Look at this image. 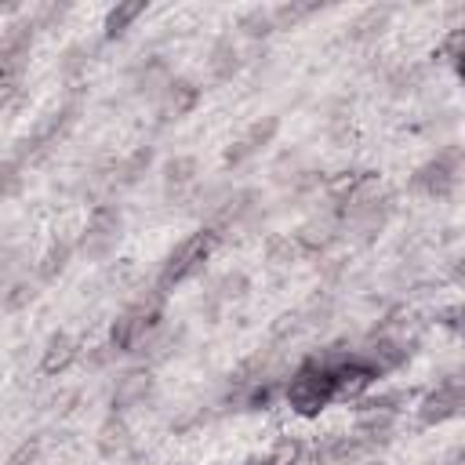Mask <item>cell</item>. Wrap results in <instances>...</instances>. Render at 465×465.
I'll use <instances>...</instances> for the list:
<instances>
[{
    "mask_svg": "<svg viewBox=\"0 0 465 465\" xmlns=\"http://www.w3.org/2000/svg\"><path fill=\"white\" fill-rule=\"evenodd\" d=\"M334 400H338V378H334V356L331 352L305 360L287 381V403L302 418H316Z\"/></svg>",
    "mask_w": 465,
    "mask_h": 465,
    "instance_id": "6da1fadb",
    "label": "cell"
},
{
    "mask_svg": "<svg viewBox=\"0 0 465 465\" xmlns=\"http://www.w3.org/2000/svg\"><path fill=\"white\" fill-rule=\"evenodd\" d=\"M461 411H465V381L447 378V381H440L436 389L425 392V400L418 407V418H421V425H443V421L458 418Z\"/></svg>",
    "mask_w": 465,
    "mask_h": 465,
    "instance_id": "5b68a950",
    "label": "cell"
},
{
    "mask_svg": "<svg viewBox=\"0 0 465 465\" xmlns=\"http://www.w3.org/2000/svg\"><path fill=\"white\" fill-rule=\"evenodd\" d=\"M443 54H447V62L454 65V73H458V76H465V33H454V36L447 40Z\"/></svg>",
    "mask_w": 465,
    "mask_h": 465,
    "instance_id": "8fae6325",
    "label": "cell"
},
{
    "mask_svg": "<svg viewBox=\"0 0 465 465\" xmlns=\"http://www.w3.org/2000/svg\"><path fill=\"white\" fill-rule=\"evenodd\" d=\"M465 156L458 149H443L440 156H432L429 163H421L414 171V189L425 196H447L458 185V171H461Z\"/></svg>",
    "mask_w": 465,
    "mask_h": 465,
    "instance_id": "277c9868",
    "label": "cell"
},
{
    "mask_svg": "<svg viewBox=\"0 0 465 465\" xmlns=\"http://www.w3.org/2000/svg\"><path fill=\"white\" fill-rule=\"evenodd\" d=\"M113 232H116V218H113L109 211H102V214L91 222V232H87L84 247H87L91 254H102V251L113 243Z\"/></svg>",
    "mask_w": 465,
    "mask_h": 465,
    "instance_id": "30bf717a",
    "label": "cell"
},
{
    "mask_svg": "<svg viewBox=\"0 0 465 465\" xmlns=\"http://www.w3.org/2000/svg\"><path fill=\"white\" fill-rule=\"evenodd\" d=\"M160 323V302L149 298V302H134L131 309H124L113 323V349L120 352H134Z\"/></svg>",
    "mask_w": 465,
    "mask_h": 465,
    "instance_id": "3957f363",
    "label": "cell"
},
{
    "mask_svg": "<svg viewBox=\"0 0 465 465\" xmlns=\"http://www.w3.org/2000/svg\"><path fill=\"white\" fill-rule=\"evenodd\" d=\"M272 134H276V120H272V116H265V120L251 124V127H247V134H243V138H236V145L229 149V163L247 160V156H251V153H258Z\"/></svg>",
    "mask_w": 465,
    "mask_h": 465,
    "instance_id": "8992f818",
    "label": "cell"
},
{
    "mask_svg": "<svg viewBox=\"0 0 465 465\" xmlns=\"http://www.w3.org/2000/svg\"><path fill=\"white\" fill-rule=\"evenodd\" d=\"M211 251H214V232L200 229V232L185 236V240L167 254V262H163V269H160V280H156V291L163 294V291L185 283L189 276H196V272L203 269V262L211 258Z\"/></svg>",
    "mask_w": 465,
    "mask_h": 465,
    "instance_id": "7a4b0ae2",
    "label": "cell"
},
{
    "mask_svg": "<svg viewBox=\"0 0 465 465\" xmlns=\"http://www.w3.org/2000/svg\"><path fill=\"white\" fill-rule=\"evenodd\" d=\"M193 105H196V87H193V84H185V80H174V84H167V91H163V102H160V113H163L167 120H178V116H185Z\"/></svg>",
    "mask_w": 465,
    "mask_h": 465,
    "instance_id": "52a82bcc",
    "label": "cell"
},
{
    "mask_svg": "<svg viewBox=\"0 0 465 465\" xmlns=\"http://www.w3.org/2000/svg\"><path fill=\"white\" fill-rule=\"evenodd\" d=\"M145 11V4L142 0H127V4H116L109 15H105V36H120V33H127V25L138 18Z\"/></svg>",
    "mask_w": 465,
    "mask_h": 465,
    "instance_id": "9c48e42d",
    "label": "cell"
},
{
    "mask_svg": "<svg viewBox=\"0 0 465 465\" xmlns=\"http://www.w3.org/2000/svg\"><path fill=\"white\" fill-rule=\"evenodd\" d=\"M458 276H465V254H461V262H458Z\"/></svg>",
    "mask_w": 465,
    "mask_h": 465,
    "instance_id": "4fadbf2b",
    "label": "cell"
},
{
    "mask_svg": "<svg viewBox=\"0 0 465 465\" xmlns=\"http://www.w3.org/2000/svg\"><path fill=\"white\" fill-rule=\"evenodd\" d=\"M73 356H76V349H73V338H65V334H54V338L47 341V349H44V360H40V371H44V374H54V371H65Z\"/></svg>",
    "mask_w": 465,
    "mask_h": 465,
    "instance_id": "ba28073f",
    "label": "cell"
},
{
    "mask_svg": "<svg viewBox=\"0 0 465 465\" xmlns=\"http://www.w3.org/2000/svg\"><path fill=\"white\" fill-rule=\"evenodd\" d=\"M440 323H443L447 331H454L458 338H465V305H458V309H447V312L440 316Z\"/></svg>",
    "mask_w": 465,
    "mask_h": 465,
    "instance_id": "7c38bea8",
    "label": "cell"
},
{
    "mask_svg": "<svg viewBox=\"0 0 465 465\" xmlns=\"http://www.w3.org/2000/svg\"><path fill=\"white\" fill-rule=\"evenodd\" d=\"M461 381H465V371H461Z\"/></svg>",
    "mask_w": 465,
    "mask_h": 465,
    "instance_id": "5bb4252c",
    "label": "cell"
}]
</instances>
